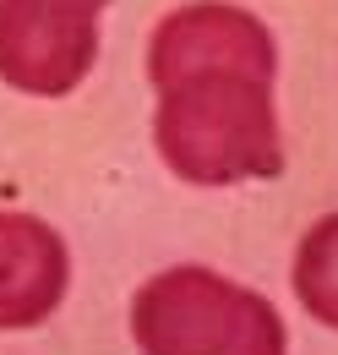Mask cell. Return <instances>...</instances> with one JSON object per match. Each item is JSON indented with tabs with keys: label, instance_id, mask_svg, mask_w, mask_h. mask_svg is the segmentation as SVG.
<instances>
[{
	"label": "cell",
	"instance_id": "1",
	"mask_svg": "<svg viewBox=\"0 0 338 355\" xmlns=\"http://www.w3.org/2000/svg\"><path fill=\"white\" fill-rule=\"evenodd\" d=\"M153 142L159 159L191 186H240L284 175L273 77L202 71L159 88Z\"/></svg>",
	"mask_w": 338,
	"mask_h": 355
},
{
	"label": "cell",
	"instance_id": "2",
	"mask_svg": "<svg viewBox=\"0 0 338 355\" xmlns=\"http://www.w3.org/2000/svg\"><path fill=\"white\" fill-rule=\"evenodd\" d=\"M131 339L142 355H284L290 334L267 295L213 273L169 268L131 301Z\"/></svg>",
	"mask_w": 338,
	"mask_h": 355
},
{
	"label": "cell",
	"instance_id": "3",
	"mask_svg": "<svg viewBox=\"0 0 338 355\" xmlns=\"http://www.w3.org/2000/svg\"><path fill=\"white\" fill-rule=\"evenodd\" d=\"M98 0H0V83L60 98L98 60Z\"/></svg>",
	"mask_w": 338,
	"mask_h": 355
},
{
	"label": "cell",
	"instance_id": "4",
	"mask_svg": "<svg viewBox=\"0 0 338 355\" xmlns=\"http://www.w3.org/2000/svg\"><path fill=\"white\" fill-rule=\"evenodd\" d=\"M202 71H256V77H273L278 71L273 33L256 22L251 11L224 6V0H197V6L169 11L159 22V33H153V49H148L153 88L202 77Z\"/></svg>",
	"mask_w": 338,
	"mask_h": 355
},
{
	"label": "cell",
	"instance_id": "5",
	"mask_svg": "<svg viewBox=\"0 0 338 355\" xmlns=\"http://www.w3.org/2000/svg\"><path fill=\"white\" fill-rule=\"evenodd\" d=\"M71 284L66 241L28 214H0V328H39Z\"/></svg>",
	"mask_w": 338,
	"mask_h": 355
},
{
	"label": "cell",
	"instance_id": "6",
	"mask_svg": "<svg viewBox=\"0 0 338 355\" xmlns=\"http://www.w3.org/2000/svg\"><path fill=\"white\" fill-rule=\"evenodd\" d=\"M295 295L317 322L338 328V214L317 219L295 252Z\"/></svg>",
	"mask_w": 338,
	"mask_h": 355
},
{
	"label": "cell",
	"instance_id": "7",
	"mask_svg": "<svg viewBox=\"0 0 338 355\" xmlns=\"http://www.w3.org/2000/svg\"><path fill=\"white\" fill-rule=\"evenodd\" d=\"M98 6H109V0H98Z\"/></svg>",
	"mask_w": 338,
	"mask_h": 355
}]
</instances>
